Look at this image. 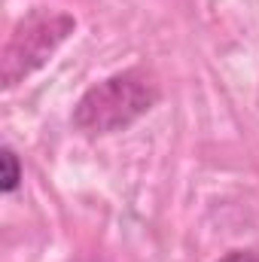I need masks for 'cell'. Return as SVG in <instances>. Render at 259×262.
<instances>
[{"label": "cell", "instance_id": "7a4b0ae2", "mask_svg": "<svg viewBox=\"0 0 259 262\" xmlns=\"http://www.w3.org/2000/svg\"><path fill=\"white\" fill-rule=\"evenodd\" d=\"M70 31H73V18L55 15V12H40V15H31L28 21H21L3 52V82L15 85L21 76L37 70L58 49V43Z\"/></svg>", "mask_w": 259, "mask_h": 262}, {"label": "cell", "instance_id": "3957f363", "mask_svg": "<svg viewBox=\"0 0 259 262\" xmlns=\"http://www.w3.org/2000/svg\"><path fill=\"white\" fill-rule=\"evenodd\" d=\"M0 165H3L0 189H3V192H12V189L18 186V180H21V168H18V159H15V152H12L9 146L0 149Z\"/></svg>", "mask_w": 259, "mask_h": 262}, {"label": "cell", "instance_id": "277c9868", "mask_svg": "<svg viewBox=\"0 0 259 262\" xmlns=\"http://www.w3.org/2000/svg\"><path fill=\"white\" fill-rule=\"evenodd\" d=\"M220 262H259V256L253 250H232L229 256H223Z\"/></svg>", "mask_w": 259, "mask_h": 262}, {"label": "cell", "instance_id": "6da1fadb", "mask_svg": "<svg viewBox=\"0 0 259 262\" xmlns=\"http://www.w3.org/2000/svg\"><path fill=\"white\" fill-rule=\"evenodd\" d=\"M156 104V89L140 73H119L82 95L73 110V125L85 134H113L128 128Z\"/></svg>", "mask_w": 259, "mask_h": 262}]
</instances>
